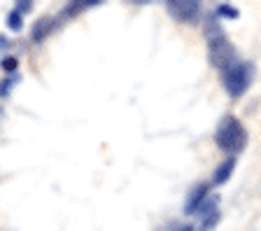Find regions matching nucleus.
<instances>
[{
  "instance_id": "nucleus-12",
  "label": "nucleus",
  "mask_w": 261,
  "mask_h": 231,
  "mask_svg": "<svg viewBox=\"0 0 261 231\" xmlns=\"http://www.w3.org/2000/svg\"><path fill=\"white\" fill-rule=\"evenodd\" d=\"M217 17H224V19H238V10L231 5H219L217 7Z\"/></svg>"
},
{
  "instance_id": "nucleus-11",
  "label": "nucleus",
  "mask_w": 261,
  "mask_h": 231,
  "mask_svg": "<svg viewBox=\"0 0 261 231\" xmlns=\"http://www.w3.org/2000/svg\"><path fill=\"white\" fill-rule=\"evenodd\" d=\"M0 68H3L7 75H12V72L19 68V59H16V56H5V59L0 61Z\"/></svg>"
},
{
  "instance_id": "nucleus-3",
  "label": "nucleus",
  "mask_w": 261,
  "mask_h": 231,
  "mask_svg": "<svg viewBox=\"0 0 261 231\" xmlns=\"http://www.w3.org/2000/svg\"><path fill=\"white\" fill-rule=\"evenodd\" d=\"M252 80H254V66L250 61L238 59L233 66H228L222 72V84L231 98H240L243 94H247V89L252 87Z\"/></svg>"
},
{
  "instance_id": "nucleus-7",
  "label": "nucleus",
  "mask_w": 261,
  "mask_h": 231,
  "mask_svg": "<svg viewBox=\"0 0 261 231\" xmlns=\"http://www.w3.org/2000/svg\"><path fill=\"white\" fill-rule=\"evenodd\" d=\"M236 166H238V161H236V157H226V159L222 161V164L215 168V173H212V182L210 185H215V187H222L224 182H228V177L233 175Z\"/></svg>"
},
{
  "instance_id": "nucleus-5",
  "label": "nucleus",
  "mask_w": 261,
  "mask_h": 231,
  "mask_svg": "<svg viewBox=\"0 0 261 231\" xmlns=\"http://www.w3.org/2000/svg\"><path fill=\"white\" fill-rule=\"evenodd\" d=\"M210 182H198L185 198V215H198V210L203 208V203L210 196Z\"/></svg>"
},
{
  "instance_id": "nucleus-6",
  "label": "nucleus",
  "mask_w": 261,
  "mask_h": 231,
  "mask_svg": "<svg viewBox=\"0 0 261 231\" xmlns=\"http://www.w3.org/2000/svg\"><path fill=\"white\" fill-rule=\"evenodd\" d=\"M61 23V17H42L38 21L33 23V31H31V42L33 44H40L49 38V35L56 31V26Z\"/></svg>"
},
{
  "instance_id": "nucleus-1",
  "label": "nucleus",
  "mask_w": 261,
  "mask_h": 231,
  "mask_svg": "<svg viewBox=\"0 0 261 231\" xmlns=\"http://www.w3.org/2000/svg\"><path fill=\"white\" fill-rule=\"evenodd\" d=\"M205 42H207V54H210L212 66L219 68V70H226L228 66H233L238 61V54H236V47L228 42L226 33H224L222 23H219L217 14H210L205 17Z\"/></svg>"
},
{
  "instance_id": "nucleus-16",
  "label": "nucleus",
  "mask_w": 261,
  "mask_h": 231,
  "mask_svg": "<svg viewBox=\"0 0 261 231\" xmlns=\"http://www.w3.org/2000/svg\"><path fill=\"white\" fill-rule=\"evenodd\" d=\"M0 115H3V110H0Z\"/></svg>"
},
{
  "instance_id": "nucleus-4",
  "label": "nucleus",
  "mask_w": 261,
  "mask_h": 231,
  "mask_svg": "<svg viewBox=\"0 0 261 231\" xmlns=\"http://www.w3.org/2000/svg\"><path fill=\"white\" fill-rule=\"evenodd\" d=\"M166 7L182 23H194L196 19L201 17V3L198 0H168Z\"/></svg>"
},
{
  "instance_id": "nucleus-15",
  "label": "nucleus",
  "mask_w": 261,
  "mask_h": 231,
  "mask_svg": "<svg viewBox=\"0 0 261 231\" xmlns=\"http://www.w3.org/2000/svg\"><path fill=\"white\" fill-rule=\"evenodd\" d=\"M10 47V38L7 35H0V49H7Z\"/></svg>"
},
{
  "instance_id": "nucleus-8",
  "label": "nucleus",
  "mask_w": 261,
  "mask_h": 231,
  "mask_svg": "<svg viewBox=\"0 0 261 231\" xmlns=\"http://www.w3.org/2000/svg\"><path fill=\"white\" fill-rule=\"evenodd\" d=\"M21 82V75L19 72H12L7 77H0V98H7L12 94V89Z\"/></svg>"
},
{
  "instance_id": "nucleus-14",
  "label": "nucleus",
  "mask_w": 261,
  "mask_h": 231,
  "mask_svg": "<svg viewBox=\"0 0 261 231\" xmlns=\"http://www.w3.org/2000/svg\"><path fill=\"white\" fill-rule=\"evenodd\" d=\"M173 231H196V226L194 224H175Z\"/></svg>"
},
{
  "instance_id": "nucleus-9",
  "label": "nucleus",
  "mask_w": 261,
  "mask_h": 231,
  "mask_svg": "<svg viewBox=\"0 0 261 231\" xmlns=\"http://www.w3.org/2000/svg\"><path fill=\"white\" fill-rule=\"evenodd\" d=\"M219 220H222V210H212V213L203 215L201 217V226H198V231H212L215 226L219 224Z\"/></svg>"
},
{
  "instance_id": "nucleus-13",
  "label": "nucleus",
  "mask_w": 261,
  "mask_h": 231,
  "mask_svg": "<svg viewBox=\"0 0 261 231\" xmlns=\"http://www.w3.org/2000/svg\"><path fill=\"white\" fill-rule=\"evenodd\" d=\"M16 10L21 12V14H26V12H31V10H33V3H31V0H21V3L16 5Z\"/></svg>"
},
{
  "instance_id": "nucleus-10",
  "label": "nucleus",
  "mask_w": 261,
  "mask_h": 231,
  "mask_svg": "<svg viewBox=\"0 0 261 231\" xmlns=\"http://www.w3.org/2000/svg\"><path fill=\"white\" fill-rule=\"evenodd\" d=\"M7 28H10V31H21L23 28V14L16 10V7L7 14Z\"/></svg>"
},
{
  "instance_id": "nucleus-2",
  "label": "nucleus",
  "mask_w": 261,
  "mask_h": 231,
  "mask_svg": "<svg viewBox=\"0 0 261 231\" xmlns=\"http://www.w3.org/2000/svg\"><path fill=\"white\" fill-rule=\"evenodd\" d=\"M215 143L228 157H236L247 145V129L243 126V121L238 117L224 115L217 124V131H215Z\"/></svg>"
}]
</instances>
